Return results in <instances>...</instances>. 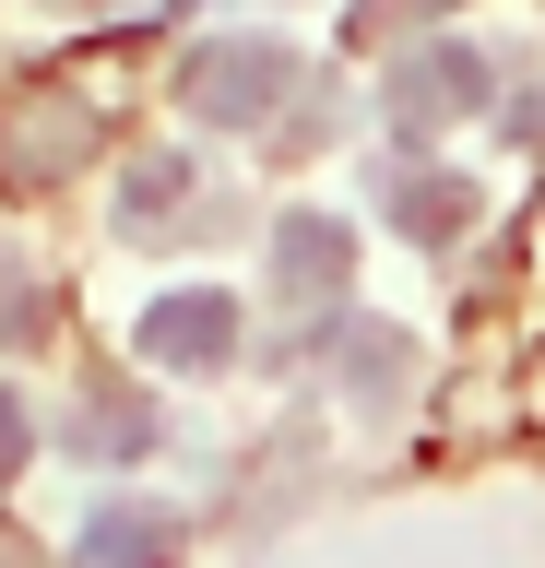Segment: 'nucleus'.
<instances>
[{
    "instance_id": "20e7f679",
    "label": "nucleus",
    "mask_w": 545,
    "mask_h": 568,
    "mask_svg": "<svg viewBox=\"0 0 545 568\" xmlns=\"http://www.w3.org/2000/svg\"><path fill=\"white\" fill-rule=\"evenodd\" d=\"M332 379L356 390V403H403V379H415V344H403L392 320H344V332H332Z\"/></svg>"
},
{
    "instance_id": "6e6552de",
    "label": "nucleus",
    "mask_w": 545,
    "mask_h": 568,
    "mask_svg": "<svg viewBox=\"0 0 545 568\" xmlns=\"http://www.w3.org/2000/svg\"><path fill=\"white\" fill-rule=\"evenodd\" d=\"M179 190H190V166L179 154H143V166H131V190H119V225H131V237H166V225H179Z\"/></svg>"
},
{
    "instance_id": "0eeeda50",
    "label": "nucleus",
    "mask_w": 545,
    "mask_h": 568,
    "mask_svg": "<svg viewBox=\"0 0 545 568\" xmlns=\"http://www.w3.org/2000/svg\"><path fill=\"white\" fill-rule=\"evenodd\" d=\"M392 225H403V237H463V225H474V178H451V166H427V178H392Z\"/></svg>"
},
{
    "instance_id": "7ed1b4c3",
    "label": "nucleus",
    "mask_w": 545,
    "mask_h": 568,
    "mask_svg": "<svg viewBox=\"0 0 545 568\" xmlns=\"http://www.w3.org/2000/svg\"><path fill=\"white\" fill-rule=\"evenodd\" d=\"M474 95H486V60H474L463 36H438V48H415V60L392 71V106L415 119V131H427V119H463Z\"/></svg>"
},
{
    "instance_id": "9d476101",
    "label": "nucleus",
    "mask_w": 545,
    "mask_h": 568,
    "mask_svg": "<svg viewBox=\"0 0 545 568\" xmlns=\"http://www.w3.org/2000/svg\"><path fill=\"white\" fill-rule=\"evenodd\" d=\"M72 438H83V450H143V438H154V415H143V403H95Z\"/></svg>"
},
{
    "instance_id": "f03ea898",
    "label": "nucleus",
    "mask_w": 545,
    "mask_h": 568,
    "mask_svg": "<svg viewBox=\"0 0 545 568\" xmlns=\"http://www.w3.org/2000/svg\"><path fill=\"white\" fill-rule=\"evenodd\" d=\"M143 367H225L238 355V296L225 284H179V296H154L143 308Z\"/></svg>"
},
{
    "instance_id": "39448f33",
    "label": "nucleus",
    "mask_w": 545,
    "mask_h": 568,
    "mask_svg": "<svg viewBox=\"0 0 545 568\" xmlns=\"http://www.w3.org/2000/svg\"><path fill=\"white\" fill-rule=\"evenodd\" d=\"M273 273H285L296 296H332V284L356 273V237H344L332 213H285V225H273Z\"/></svg>"
},
{
    "instance_id": "1a4fd4ad",
    "label": "nucleus",
    "mask_w": 545,
    "mask_h": 568,
    "mask_svg": "<svg viewBox=\"0 0 545 568\" xmlns=\"http://www.w3.org/2000/svg\"><path fill=\"white\" fill-rule=\"evenodd\" d=\"M37 332H48V284L0 261V344H37Z\"/></svg>"
},
{
    "instance_id": "ddd939ff",
    "label": "nucleus",
    "mask_w": 545,
    "mask_h": 568,
    "mask_svg": "<svg viewBox=\"0 0 545 568\" xmlns=\"http://www.w3.org/2000/svg\"><path fill=\"white\" fill-rule=\"evenodd\" d=\"M509 142H534V154H545V95H522V106H509Z\"/></svg>"
},
{
    "instance_id": "f8f14e48",
    "label": "nucleus",
    "mask_w": 545,
    "mask_h": 568,
    "mask_svg": "<svg viewBox=\"0 0 545 568\" xmlns=\"http://www.w3.org/2000/svg\"><path fill=\"white\" fill-rule=\"evenodd\" d=\"M427 12H451V0H367L356 36H392V24H427Z\"/></svg>"
},
{
    "instance_id": "9b49d317",
    "label": "nucleus",
    "mask_w": 545,
    "mask_h": 568,
    "mask_svg": "<svg viewBox=\"0 0 545 568\" xmlns=\"http://www.w3.org/2000/svg\"><path fill=\"white\" fill-rule=\"evenodd\" d=\"M24 450H37V415H24V390H0V474H24Z\"/></svg>"
},
{
    "instance_id": "423d86ee",
    "label": "nucleus",
    "mask_w": 545,
    "mask_h": 568,
    "mask_svg": "<svg viewBox=\"0 0 545 568\" xmlns=\"http://www.w3.org/2000/svg\"><path fill=\"white\" fill-rule=\"evenodd\" d=\"M72 557L83 568H179V521L166 509H95Z\"/></svg>"
},
{
    "instance_id": "f257e3e1",
    "label": "nucleus",
    "mask_w": 545,
    "mask_h": 568,
    "mask_svg": "<svg viewBox=\"0 0 545 568\" xmlns=\"http://www.w3.org/2000/svg\"><path fill=\"white\" fill-rule=\"evenodd\" d=\"M285 83H296V48H285V36H225V48H202V60L179 71L190 119H214V131H261Z\"/></svg>"
}]
</instances>
